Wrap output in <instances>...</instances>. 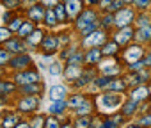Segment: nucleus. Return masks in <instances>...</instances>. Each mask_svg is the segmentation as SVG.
Here are the masks:
<instances>
[{
    "mask_svg": "<svg viewBox=\"0 0 151 128\" xmlns=\"http://www.w3.org/2000/svg\"><path fill=\"white\" fill-rule=\"evenodd\" d=\"M132 2H135V0H124V4H132Z\"/></svg>",
    "mask_w": 151,
    "mask_h": 128,
    "instance_id": "nucleus-51",
    "label": "nucleus"
},
{
    "mask_svg": "<svg viewBox=\"0 0 151 128\" xmlns=\"http://www.w3.org/2000/svg\"><path fill=\"white\" fill-rule=\"evenodd\" d=\"M140 55H142V50L139 48V46H133V48H128V52H126V60H130V62H135V60H139L140 59Z\"/></svg>",
    "mask_w": 151,
    "mask_h": 128,
    "instance_id": "nucleus-12",
    "label": "nucleus"
},
{
    "mask_svg": "<svg viewBox=\"0 0 151 128\" xmlns=\"http://www.w3.org/2000/svg\"><path fill=\"white\" fill-rule=\"evenodd\" d=\"M132 128H142V126H132Z\"/></svg>",
    "mask_w": 151,
    "mask_h": 128,
    "instance_id": "nucleus-53",
    "label": "nucleus"
},
{
    "mask_svg": "<svg viewBox=\"0 0 151 128\" xmlns=\"http://www.w3.org/2000/svg\"><path fill=\"white\" fill-rule=\"evenodd\" d=\"M41 123H43V119H41V117H36V119H34V123H32V128H39V126H41Z\"/></svg>",
    "mask_w": 151,
    "mask_h": 128,
    "instance_id": "nucleus-44",
    "label": "nucleus"
},
{
    "mask_svg": "<svg viewBox=\"0 0 151 128\" xmlns=\"http://www.w3.org/2000/svg\"><path fill=\"white\" fill-rule=\"evenodd\" d=\"M149 91H151V89H149Z\"/></svg>",
    "mask_w": 151,
    "mask_h": 128,
    "instance_id": "nucleus-55",
    "label": "nucleus"
},
{
    "mask_svg": "<svg viewBox=\"0 0 151 128\" xmlns=\"http://www.w3.org/2000/svg\"><path fill=\"white\" fill-rule=\"evenodd\" d=\"M133 18H135V13H133V9H130V7H123V9H119L117 13H116V16H114V23L117 25V27H121V29H124V27H128L132 22H133Z\"/></svg>",
    "mask_w": 151,
    "mask_h": 128,
    "instance_id": "nucleus-1",
    "label": "nucleus"
},
{
    "mask_svg": "<svg viewBox=\"0 0 151 128\" xmlns=\"http://www.w3.org/2000/svg\"><path fill=\"white\" fill-rule=\"evenodd\" d=\"M89 112H91V103H87V101H82L77 107V114L78 116H84V114H89Z\"/></svg>",
    "mask_w": 151,
    "mask_h": 128,
    "instance_id": "nucleus-24",
    "label": "nucleus"
},
{
    "mask_svg": "<svg viewBox=\"0 0 151 128\" xmlns=\"http://www.w3.org/2000/svg\"><path fill=\"white\" fill-rule=\"evenodd\" d=\"M132 36H133V30H132L130 27H124V29H123V30L116 36V43H117V45H124V43H126Z\"/></svg>",
    "mask_w": 151,
    "mask_h": 128,
    "instance_id": "nucleus-11",
    "label": "nucleus"
},
{
    "mask_svg": "<svg viewBox=\"0 0 151 128\" xmlns=\"http://www.w3.org/2000/svg\"><path fill=\"white\" fill-rule=\"evenodd\" d=\"M32 30H34V23H32V22H25V23L20 27L18 36H20V37H29V36L32 34Z\"/></svg>",
    "mask_w": 151,
    "mask_h": 128,
    "instance_id": "nucleus-14",
    "label": "nucleus"
},
{
    "mask_svg": "<svg viewBox=\"0 0 151 128\" xmlns=\"http://www.w3.org/2000/svg\"><path fill=\"white\" fill-rule=\"evenodd\" d=\"M149 2H151V0H135V4H137V7H146V6H149Z\"/></svg>",
    "mask_w": 151,
    "mask_h": 128,
    "instance_id": "nucleus-42",
    "label": "nucleus"
},
{
    "mask_svg": "<svg viewBox=\"0 0 151 128\" xmlns=\"http://www.w3.org/2000/svg\"><path fill=\"white\" fill-rule=\"evenodd\" d=\"M100 55H101V50H91V52L87 53L86 60H89V62H98V60H100Z\"/></svg>",
    "mask_w": 151,
    "mask_h": 128,
    "instance_id": "nucleus-26",
    "label": "nucleus"
},
{
    "mask_svg": "<svg viewBox=\"0 0 151 128\" xmlns=\"http://www.w3.org/2000/svg\"><path fill=\"white\" fill-rule=\"evenodd\" d=\"M151 91L147 89V87H139V89H135L133 93H132V100H135V101H139V100H142V98H146L147 94H149Z\"/></svg>",
    "mask_w": 151,
    "mask_h": 128,
    "instance_id": "nucleus-16",
    "label": "nucleus"
},
{
    "mask_svg": "<svg viewBox=\"0 0 151 128\" xmlns=\"http://www.w3.org/2000/svg\"><path fill=\"white\" fill-rule=\"evenodd\" d=\"M112 20H114L112 16H107V18L103 20V25H110V23H112Z\"/></svg>",
    "mask_w": 151,
    "mask_h": 128,
    "instance_id": "nucleus-47",
    "label": "nucleus"
},
{
    "mask_svg": "<svg viewBox=\"0 0 151 128\" xmlns=\"http://www.w3.org/2000/svg\"><path fill=\"white\" fill-rule=\"evenodd\" d=\"M59 20H57V16H55V11L53 9H48V11H45V23L46 25H55Z\"/></svg>",
    "mask_w": 151,
    "mask_h": 128,
    "instance_id": "nucleus-18",
    "label": "nucleus"
},
{
    "mask_svg": "<svg viewBox=\"0 0 151 128\" xmlns=\"http://www.w3.org/2000/svg\"><path fill=\"white\" fill-rule=\"evenodd\" d=\"M103 43H107V36H105V32H100V30H96V32H93L91 36L86 37L87 46H98V45H103Z\"/></svg>",
    "mask_w": 151,
    "mask_h": 128,
    "instance_id": "nucleus-4",
    "label": "nucleus"
},
{
    "mask_svg": "<svg viewBox=\"0 0 151 128\" xmlns=\"http://www.w3.org/2000/svg\"><path fill=\"white\" fill-rule=\"evenodd\" d=\"M29 18L32 22H41L45 18V11H43V6H32L29 9Z\"/></svg>",
    "mask_w": 151,
    "mask_h": 128,
    "instance_id": "nucleus-10",
    "label": "nucleus"
},
{
    "mask_svg": "<svg viewBox=\"0 0 151 128\" xmlns=\"http://www.w3.org/2000/svg\"><path fill=\"white\" fill-rule=\"evenodd\" d=\"M109 82H110V78H109V77H103V78H100V80H98V86H100V87H107V86H109Z\"/></svg>",
    "mask_w": 151,
    "mask_h": 128,
    "instance_id": "nucleus-41",
    "label": "nucleus"
},
{
    "mask_svg": "<svg viewBox=\"0 0 151 128\" xmlns=\"http://www.w3.org/2000/svg\"><path fill=\"white\" fill-rule=\"evenodd\" d=\"M53 11H55V16H57V20H59V22H64V20H66V16H68V13H66V6L57 4Z\"/></svg>",
    "mask_w": 151,
    "mask_h": 128,
    "instance_id": "nucleus-17",
    "label": "nucleus"
},
{
    "mask_svg": "<svg viewBox=\"0 0 151 128\" xmlns=\"http://www.w3.org/2000/svg\"><path fill=\"white\" fill-rule=\"evenodd\" d=\"M45 128H60V126H59L57 119L50 117V119H46V121H45Z\"/></svg>",
    "mask_w": 151,
    "mask_h": 128,
    "instance_id": "nucleus-36",
    "label": "nucleus"
},
{
    "mask_svg": "<svg viewBox=\"0 0 151 128\" xmlns=\"http://www.w3.org/2000/svg\"><path fill=\"white\" fill-rule=\"evenodd\" d=\"M16 121H18V116H7L6 121H4V128H13V126H16Z\"/></svg>",
    "mask_w": 151,
    "mask_h": 128,
    "instance_id": "nucleus-28",
    "label": "nucleus"
},
{
    "mask_svg": "<svg viewBox=\"0 0 151 128\" xmlns=\"http://www.w3.org/2000/svg\"><path fill=\"white\" fill-rule=\"evenodd\" d=\"M86 2H89V4H96L98 0H86Z\"/></svg>",
    "mask_w": 151,
    "mask_h": 128,
    "instance_id": "nucleus-50",
    "label": "nucleus"
},
{
    "mask_svg": "<svg viewBox=\"0 0 151 128\" xmlns=\"http://www.w3.org/2000/svg\"><path fill=\"white\" fill-rule=\"evenodd\" d=\"M135 107H137V101L133 100V101H130V103H128V105L123 109V114H132V112L135 110Z\"/></svg>",
    "mask_w": 151,
    "mask_h": 128,
    "instance_id": "nucleus-35",
    "label": "nucleus"
},
{
    "mask_svg": "<svg viewBox=\"0 0 151 128\" xmlns=\"http://www.w3.org/2000/svg\"><path fill=\"white\" fill-rule=\"evenodd\" d=\"M22 25H23V22L20 18H13V22L9 23V30H20Z\"/></svg>",
    "mask_w": 151,
    "mask_h": 128,
    "instance_id": "nucleus-31",
    "label": "nucleus"
},
{
    "mask_svg": "<svg viewBox=\"0 0 151 128\" xmlns=\"http://www.w3.org/2000/svg\"><path fill=\"white\" fill-rule=\"evenodd\" d=\"M96 20V14H94V11H91V9H87V11H84V13H80V16H78V20H77V27L80 29V30H84L87 25H93V23H96L94 22Z\"/></svg>",
    "mask_w": 151,
    "mask_h": 128,
    "instance_id": "nucleus-3",
    "label": "nucleus"
},
{
    "mask_svg": "<svg viewBox=\"0 0 151 128\" xmlns=\"http://www.w3.org/2000/svg\"><path fill=\"white\" fill-rule=\"evenodd\" d=\"M57 45H59V39L55 36H45L41 39V46H43L45 53H53L57 50Z\"/></svg>",
    "mask_w": 151,
    "mask_h": 128,
    "instance_id": "nucleus-5",
    "label": "nucleus"
},
{
    "mask_svg": "<svg viewBox=\"0 0 151 128\" xmlns=\"http://www.w3.org/2000/svg\"><path fill=\"white\" fill-rule=\"evenodd\" d=\"M110 4H112V0H101V6H103L105 9H109V7H110Z\"/></svg>",
    "mask_w": 151,
    "mask_h": 128,
    "instance_id": "nucleus-46",
    "label": "nucleus"
},
{
    "mask_svg": "<svg viewBox=\"0 0 151 128\" xmlns=\"http://www.w3.org/2000/svg\"><path fill=\"white\" fill-rule=\"evenodd\" d=\"M48 73H50V75H60V73H62V64H60V62H53L52 66L48 68Z\"/></svg>",
    "mask_w": 151,
    "mask_h": 128,
    "instance_id": "nucleus-27",
    "label": "nucleus"
},
{
    "mask_svg": "<svg viewBox=\"0 0 151 128\" xmlns=\"http://www.w3.org/2000/svg\"><path fill=\"white\" fill-rule=\"evenodd\" d=\"M89 124H91V121H89L87 117H82V119L77 121V126H78V128H87Z\"/></svg>",
    "mask_w": 151,
    "mask_h": 128,
    "instance_id": "nucleus-38",
    "label": "nucleus"
},
{
    "mask_svg": "<svg viewBox=\"0 0 151 128\" xmlns=\"http://www.w3.org/2000/svg\"><path fill=\"white\" fill-rule=\"evenodd\" d=\"M140 124H142V126H147V124H151V116H147V117H144Z\"/></svg>",
    "mask_w": 151,
    "mask_h": 128,
    "instance_id": "nucleus-45",
    "label": "nucleus"
},
{
    "mask_svg": "<svg viewBox=\"0 0 151 128\" xmlns=\"http://www.w3.org/2000/svg\"><path fill=\"white\" fill-rule=\"evenodd\" d=\"M123 6H124V0H112L109 11H116V13H117L119 9H123Z\"/></svg>",
    "mask_w": 151,
    "mask_h": 128,
    "instance_id": "nucleus-29",
    "label": "nucleus"
},
{
    "mask_svg": "<svg viewBox=\"0 0 151 128\" xmlns=\"http://www.w3.org/2000/svg\"><path fill=\"white\" fill-rule=\"evenodd\" d=\"M14 128H30V126H29V124H16Z\"/></svg>",
    "mask_w": 151,
    "mask_h": 128,
    "instance_id": "nucleus-48",
    "label": "nucleus"
},
{
    "mask_svg": "<svg viewBox=\"0 0 151 128\" xmlns=\"http://www.w3.org/2000/svg\"><path fill=\"white\" fill-rule=\"evenodd\" d=\"M37 98H34V96H30V98H25V100H22L20 101V110H23V112H29V110H34V109H37Z\"/></svg>",
    "mask_w": 151,
    "mask_h": 128,
    "instance_id": "nucleus-9",
    "label": "nucleus"
},
{
    "mask_svg": "<svg viewBox=\"0 0 151 128\" xmlns=\"http://www.w3.org/2000/svg\"><path fill=\"white\" fill-rule=\"evenodd\" d=\"M66 98V87H62V86H53L52 89H50V100L52 101H60V100H64Z\"/></svg>",
    "mask_w": 151,
    "mask_h": 128,
    "instance_id": "nucleus-8",
    "label": "nucleus"
},
{
    "mask_svg": "<svg viewBox=\"0 0 151 128\" xmlns=\"http://www.w3.org/2000/svg\"><path fill=\"white\" fill-rule=\"evenodd\" d=\"M9 36H11V30H9V29H0V43H2V41H7Z\"/></svg>",
    "mask_w": 151,
    "mask_h": 128,
    "instance_id": "nucleus-37",
    "label": "nucleus"
},
{
    "mask_svg": "<svg viewBox=\"0 0 151 128\" xmlns=\"http://www.w3.org/2000/svg\"><path fill=\"white\" fill-rule=\"evenodd\" d=\"M66 13L69 14V16H77V14H80L82 13V2L80 0H68L66 2Z\"/></svg>",
    "mask_w": 151,
    "mask_h": 128,
    "instance_id": "nucleus-7",
    "label": "nucleus"
},
{
    "mask_svg": "<svg viewBox=\"0 0 151 128\" xmlns=\"http://www.w3.org/2000/svg\"><path fill=\"white\" fill-rule=\"evenodd\" d=\"M78 73H80V70L77 68V64H69V68L66 70V77L69 80H75V78L78 77Z\"/></svg>",
    "mask_w": 151,
    "mask_h": 128,
    "instance_id": "nucleus-19",
    "label": "nucleus"
},
{
    "mask_svg": "<svg viewBox=\"0 0 151 128\" xmlns=\"http://www.w3.org/2000/svg\"><path fill=\"white\" fill-rule=\"evenodd\" d=\"M27 39H29V43H30V45H34V46H36V45L43 39V32H41V30H34Z\"/></svg>",
    "mask_w": 151,
    "mask_h": 128,
    "instance_id": "nucleus-21",
    "label": "nucleus"
},
{
    "mask_svg": "<svg viewBox=\"0 0 151 128\" xmlns=\"http://www.w3.org/2000/svg\"><path fill=\"white\" fill-rule=\"evenodd\" d=\"M66 2H68V0H66Z\"/></svg>",
    "mask_w": 151,
    "mask_h": 128,
    "instance_id": "nucleus-54",
    "label": "nucleus"
},
{
    "mask_svg": "<svg viewBox=\"0 0 151 128\" xmlns=\"http://www.w3.org/2000/svg\"><path fill=\"white\" fill-rule=\"evenodd\" d=\"M117 46H119V45L114 41V43H109V45H105V48H103L101 52H103L105 55H114V53H116V50H117Z\"/></svg>",
    "mask_w": 151,
    "mask_h": 128,
    "instance_id": "nucleus-25",
    "label": "nucleus"
},
{
    "mask_svg": "<svg viewBox=\"0 0 151 128\" xmlns=\"http://www.w3.org/2000/svg\"><path fill=\"white\" fill-rule=\"evenodd\" d=\"M39 80V75L36 71H25V73H20L16 77V82L20 86H27V84H36Z\"/></svg>",
    "mask_w": 151,
    "mask_h": 128,
    "instance_id": "nucleus-6",
    "label": "nucleus"
},
{
    "mask_svg": "<svg viewBox=\"0 0 151 128\" xmlns=\"http://www.w3.org/2000/svg\"><path fill=\"white\" fill-rule=\"evenodd\" d=\"M82 101H84V98H82V96H73V98L68 101V105H69V107H75V109H77V107H78Z\"/></svg>",
    "mask_w": 151,
    "mask_h": 128,
    "instance_id": "nucleus-33",
    "label": "nucleus"
},
{
    "mask_svg": "<svg viewBox=\"0 0 151 128\" xmlns=\"http://www.w3.org/2000/svg\"><path fill=\"white\" fill-rule=\"evenodd\" d=\"M2 4L7 7V9H16L20 6V0H2Z\"/></svg>",
    "mask_w": 151,
    "mask_h": 128,
    "instance_id": "nucleus-32",
    "label": "nucleus"
},
{
    "mask_svg": "<svg viewBox=\"0 0 151 128\" xmlns=\"http://www.w3.org/2000/svg\"><path fill=\"white\" fill-rule=\"evenodd\" d=\"M39 86H34V84H27V86H23V91L27 93V94H34V93H39Z\"/></svg>",
    "mask_w": 151,
    "mask_h": 128,
    "instance_id": "nucleus-30",
    "label": "nucleus"
},
{
    "mask_svg": "<svg viewBox=\"0 0 151 128\" xmlns=\"http://www.w3.org/2000/svg\"><path fill=\"white\" fill-rule=\"evenodd\" d=\"M7 59H9V53H7L6 50H0V66H2V64H6Z\"/></svg>",
    "mask_w": 151,
    "mask_h": 128,
    "instance_id": "nucleus-39",
    "label": "nucleus"
},
{
    "mask_svg": "<svg viewBox=\"0 0 151 128\" xmlns=\"http://www.w3.org/2000/svg\"><path fill=\"white\" fill-rule=\"evenodd\" d=\"M6 48H7V50H11V52H16V53L23 52V45L20 43V39H7Z\"/></svg>",
    "mask_w": 151,
    "mask_h": 128,
    "instance_id": "nucleus-15",
    "label": "nucleus"
},
{
    "mask_svg": "<svg viewBox=\"0 0 151 128\" xmlns=\"http://www.w3.org/2000/svg\"><path fill=\"white\" fill-rule=\"evenodd\" d=\"M144 66H146V64L140 62V60H135V62L130 64V68H132V70H140V68H144Z\"/></svg>",
    "mask_w": 151,
    "mask_h": 128,
    "instance_id": "nucleus-40",
    "label": "nucleus"
},
{
    "mask_svg": "<svg viewBox=\"0 0 151 128\" xmlns=\"http://www.w3.org/2000/svg\"><path fill=\"white\" fill-rule=\"evenodd\" d=\"M144 64H151V55H149V57H147V59L144 60Z\"/></svg>",
    "mask_w": 151,
    "mask_h": 128,
    "instance_id": "nucleus-49",
    "label": "nucleus"
},
{
    "mask_svg": "<svg viewBox=\"0 0 151 128\" xmlns=\"http://www.w3.org/2000/svg\"><path fill=\"white\" fill-rule=\"evenodd\" d=\"M29 62H30V57H29V55H22V57L14 59V60L11 62V66H14V68H22V66H25V64H29Z\"/></svg>",
    "mask_w": 151,
    "mask_h": 128,
    "instance_id": "nucleus-20",
    "label": "nucleus"
},
{
    "mask_svg": "<svg viewBox=\"0 0 151 128\" xmlns=\"http://www.w3.org/2000/svg\"><path fill=\"white\" fill-rule=\"evenodd\" d=\"M137 34H139L137 37H139V39H142V41H146V39H151V27H149V25H147V27H142V29H140Z\"/></svg>",
    "mask_w": 151,
    "mask_h": 128,
    "instance_id": "nucleus-23",
    "label": "nucleus"
},
{
    "mask_svg": "<svg viewBox=\"0 0 151 128\" xmlns=\"http://www.w3.org/2000/svg\"><path fill=\"white\" fill-rule=\"evenodd\" d=\"M41 2H43L45 6H48V7H55V6H57V0H41Z\"/></svg>",
    "mask_w": 151,
    "mask_h": 128,
    "instance_id": "nucleus-43",
    "label": "nucleus"
},
{
    "mask_svg": "<svg viewBox=\"0 0 151 128\" xmlns=\"http://www.w3.org/2000/svg\"><path fill=\"white\" fill-rule=\"evenodd\" d=\"M14 86L13 84H7V82H0V94H4L6 91H13Z\"/></svg>",
    "mask_w": 151,
    "mask_h": 128,
    "instance_id": "nucleus-34",
    "label": "nucleus"
},
{
    "mask_svg": "<svg viewBox=\"0 0 151 128\" xmlns=\"http://www.w3.org/2000/svg\"><path fill=\"white\" fill-rule=\"evenodd\" d=\"M101 105H103V109H107V110H114V109H117L119 105H121V101H123V96L121 94H117V93H107V94H103L101 96Z\"/></svg>",
    "mask_w": 151,
    "mask_h": 128,
    "instance_id": "nucleus-2",
    "label": "nucleus"
},
{
    "mask_svg": "<svg viewBox=\"0 0 151 128\" xmlns=\"http://www.w3.org/2000/svg\"><path fill=\"white\" fill-rule=\"evenodd\" d=\"M107 89H110V91H123L124 89V82H121V80H110L109 86H107Z\"/></svg>",
    "mask_w": 151,
    "mask_h": 128,
    "instance_id": "nucleus-22",
    "label": "nucleus"
},
{
    "mask_svg": "<svg viewBox=\"0 0 151 128\" xmlns=\"http://www.w3.org/2000/svg\"><path fill=\"white\" fill-rule=\"evenodd\" d=\"M62 128H73V126H69V124H64V126H62Z\"/></svg>",
    "mask_w": 151,
    "mask_h": 128,
    "instance_id": "nucleus-52",
    "label": "nucleus"
},
{
    "mask_svg": "<svg viewBox=\"0 0 151 128\" xmlns=\"http://www.w3.org/2000/svg\"><path fill=\"white\" fill-rule=\"evenodd\" d=\"M66 105H68V103H66L64 100H60V101H53V103L48 107V112H50V114H62L64 109H66Z\"/></svg>",
    "mask_w": 151,
    "mask_h": 128,
    "instance_id": "nucleus-13",
    "label": "nucleus"
}]
</instances>
